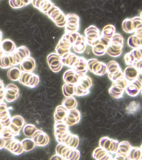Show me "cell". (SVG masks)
Segmentation results:
<instances>
[{
	"instance_id": "cell-1",
	"label": "cell",
	"mask_w": 142,
	"mask_h": 160,
	"mask_svg": "<svg viewBox=\"0 0 142 160\" xmlns=\"http://www.w3.org/2000/svg\"><path fill=\"white\" fill-rule=\"evenodd\" d=\"M32 139L36 145L44 147L47 145L49 141V137L42 131L37 130L32 137Z\"/></svg>"
},
{
	"instance_id": "cell-2",
	"label": "cell",
	"mask_w": 142,
	"mask_h": 160,
	"mask_svg": "<svg viewBox=\"0 0 142 160\" xmlns=\"http://www.w3.org/2000/svg\"><path fill=\"white\" fill-rule=\"evenodd\" d=\"M68 111V110L63 105L57 107L54 114V118L56 122L63 120L67 114Z\"/></svg>"
},
{
	"instance_id": "cell-3",
	"label": "cell",
	"mask_w": 142,
	"mask_h": 160,
	"mask_svg": "<svg viewBox=\"0 0 142 160\" xmlns=\"http://www.w3.org/2000/svg\"><path fill=\"white\" fill-rule=\"evenodd\" d=\"M62 105L68 110L75 109L77 106V102L73 97H65L63 100Z\"/></svg>"
},
{
	"instance_id": "cell-4",
	"label": "cell",
	"mask_w": 142,
	"mask_h": 160,
	"mask_svg": "<svg viewBox=\"0 0 142 160\" xmlns=\"http://www.w3.org/2000/svg\"><path fill=\"white\" fill-rule=\"evenodd\" d=\"M80 119V118H78L68 110L66 116L63 121L68 126H71L78 123Z\"/></svg>"
},
{
	"instance_id": "cell-5",
	"label": "cell",
	"mask_w": 142,
	"mask_h": 160,
	"mask_svg": "<svg viewBox=\"0 0 142 160\" xmlns=\"http://www.w3.org/2000/svg\"><path fill=\"white\" fill-rule=\"evenodd\" d=\"M62 90L65 97L72 96L75 95V84L66 83L63 86Z\"/></svg>"
},
{
	"instance_id": "cell-6",
	"label": "cell",
	"mask_w": 142,
	"mask_h": 160,
	"mask_svg": "<svg viewBox=\"0 0 142 160\" xmlns=\"http://www.w3.org/2000/svg\"><path fill=\"white\" fill-rule=\"evenodd\" d=\"M22 144L24 150L28 152L32 151L35 147L36 144L32 139L26 138L24 139L22 142Z\"/></svg>"
},
{
	"instance_id": "cell-7",
	"label": "cell",
	"mask_w": 142,
	"mask_h": 160,
	"mask_svg": "<svg viewBox=\"0 0 142 160\" xmlns=\"http://www.w3.org/2000/svg\"><path fill=\"white\" fill-rule=\"evenodd\" d=\"M141 106L139 103L137 102H133L129 104L126 109L127 112L129 114H134L138 111L140 110Z\"/></svg>"
},
{
	"instance_id": "cell-8",
	"label": "cell",
	"mask_w": 142,
	"mask_h": 160,
	"mask_svg": "<svg viewBox=\"0 0 142 160\" xmlns=\"http://www.w3.org/2000/svg\"><path fill=\"white\" fill-rule=\"evenodd\" d=\"M37 128L35 126L32 124H27L24 128L23 132L24 134L27 137H32L35 132L37 130Z\"/></svg>"
},
{
	"instance_id": "cell-9",
	"label": "cell",
	"mask_w": 142,
	"mask_h": 160,
	"mask_svg": "<svg viewBox=\"0 0 142 160\" xmlns=\"http://www.w3.org/2000/svg\"><path fill=\"white\" fill-rule=\"evenodd\" d=\"M89 93V90H86L82 88L78 83L75 84V95L77 96H83L87 95Z\"/></svg>"
},
{
	"instance_id": "cell-10",
	"label": "cell",
	"mask_w": 142,
	"mask_h": 160,
	"mask_svg": "<svg viewBox=\"0 0 142 160\" xmlns=\"http://www.w3.org/2000/svg\"><path fill=\"white\" fill-rule=\"evenodd\" d=\"M106 152L104 148L101 147L97 148L94 151L93 153L94 158L95 159L101 160L104 159V157H105L106 155Z\"/></svg>"
}]
</instances>
